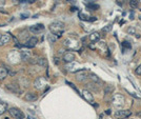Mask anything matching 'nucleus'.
Here are the masks:
<instances>
[{
    "mask_svg": "<svg viewBox=\"0 0 141 119\" xmlns=\"http://www.w3.org/2000/svg\"><path fill=\"white\" fill-rule=\"evenodd\" d=\"M50 30L52 31V34H54L55 36L59 38L64 31V23L61 21H54L50 24Z\"/></svg>",
    "mask_w": 141,
    "mask_h": 119,
    "instance_id": "obj_1",
    "label": "nucleus"
},
{
    "mask_svg": "<svg viewBox=\"0 0 141 119\" xmlns=\"http://www.w3.org/2000/svg\"><path fill=\"white\" fill-rule=\"evenodd\" d=\"M8 112H10L11 116H12L14 119H24V114H23V112L20 111L19 108H10Z\"/></svg>",
    "mask_w": 141,
    "mask_h": 119,
    "instance_id": "obj_2",
    "label": "nucleus"
},
{
    "mask_svg": "<svg viewBox=\"0 0 141 119\" xmlns=\"http://www.w3.org/2000/svg\"><path fill=\"white\" fill-rule=\"evenodd\" d=\"M112 102H113L114 105L118 106V108L122 106V105H123V103H124L123 95H121V94H115L114 97H113V99H112Z\"/></svg>",
    "mask_w": 141,
    "mask_h": 119,
    "instance_id": "obj_3",
    "label": "nucleus"
},
{
    "mask_svg": "<svg viewBox=\"0 0 141 119\" xmlns=\"http://www.w3.org/2000/svg\"><path fill=\"white\" fill-rule=\"evenodd\" d=\"M88 73L86 70H80L78 72H76V79H77L79 82H82V81H85L86 79L88 78Z\"/></svg>",
    "mask_w": 141,
    "mask_h": 119,
    "instance_id": "obj_4",
    "label": "nucleus"
},
{
    "mask_svg": "<svg viewBox=\"0 0 141 119\" xmlns=\"http://www.w3.org/2000/svg\"><path fill=\"white\" fill-rule=\"evenodd\" d=\"M132 115V112L130 110H121V111H117L115 112V116L117 118H121V119H125Z\"/></svg>",
    "mask_w": 141,
    "mask_h": 119,
    "instance_id": "obj_5",
    "label": "nucleus"
},
{
    "mask_svg": "<svg viewBox=\"0 0 141 119\" xmlns=\"http://www.w3.org/2000/svg\"><path fill=\"white\" fill-rule=\"evenodd\" d=\"M43 30H44V25L42 23H38V24H35V25L29 26V32L33 33V34H39Z\"/></svg>",
    "mask_w": 141,
    "mask_h": 119,
    "instance_id": "obj_6",
    "label": "nucleus"
},
{
    "mask_svg": "<svg viewBox=\"0 0 141 119\" xmlns=\"http://www.w3.org/2000/svg\"><path fill=\"white\" fill-rule=\"evenodd\" d=\"M37 42H38V39L36 38V37H31V38H29V40H27L23 45H24L25 47H27V49H33V47H36Z\"/></svg>",
    "mask_w": 141,
    "mask_h": 119,
    "instance_id": "obj_7",
    "label": "nucleus"
},
{
    "mask_svg": "<svg viewBox=\"0 0 141 119\" xmlns=\"http://www.w3.org/2000/svg\"><path fill=\"white\" fill-rule=\"evenodd\" d=\"M81 95L87 102H90V103H93V102H94V97H93L92 93H90V91H87V90H83Z\"/></svg>",
    "mask_w": 141,
    "mask_h": 119,
    "instance_id": "obj_8",
    "label": "nucleus"
},
{
    "mask_svg": "<svg viewBox=\"0 0 141 119\" xmlns=\"http://www.w3.org/2000/svg\"><path fill=\"white\" fill-rule=\"evenodd\" d=\"M74 60H75V55H74V53H72V52H66V53L63 55V61L64 62L69 63V62H74Z\"/></svg>",
    "mask_w": 141,
    "mask_h": 119,
    "instance_id": "obj_9",
    "label": "nucleus"
},
{
    "mask_svg": "<svg viewBox=\"0 0 141 119\" xmlns=\"http://www.w3.org/2000/svg\"><path fill=\"white\" fill-rule=\"evenodd\" d=\"M6 89L8 90V91L13 92V93L15 94H20L21 93V89L19 87V85L15 84V83H12V84H7L6 85Z\"/></svg>",
    "mask_w": 141,
    "mask_h": 119,
    "instance_id": "obj_10",
    "label": "nucleus"
},
{
    "mask_svg": "<svg viewBox=\"0 0 141 119\" xmlns=\"http://www.w3.org/2000/svg\"><path fill=\"white\" fill-rule=\"evenodd\" d=\"M10 40H11L10 34H3V35H1V37H0V47L7 44V43L10 42Z\"/></svg>",
    "mask_w": 141,
    "mask_h": 119,
    "instance_id": "obj_11",
    "label": "nucleus"
},
{
    "mask_svg": "<svg viewBox=\"0 0 141 119\" xmlns=\"http://www.w3.org/2000/svg\"><path fill=\"white\" fill-rule=\"evenodd\" d=\"M29 58H31V52L25 51V50L20 52V59L22 61H27V60H29Z\"/></svg>",
    "mask_w": 141,
    "mask_h": 119,
    "instance_id": "obj_12",
    "label": "nucleus"
},
{
    "mask_svg": "<svg viewBox=\"0 0 141 119\" xmlns=\"http://www.w3.org/2000/svg\"><path fill=\"white\" fill-rule=\"evenodd\" d=\"M88 38H90V41H92V42H97V41H99V39L101 38V35L99 34L98 32H94L88 36Z\"/></svg>",
    "mask_w": 141,
    "mask_h": 119,
    "instance_id": "obj_13",
    "label": "nucleus"
},
{
    "mask_svg": "<svg viewBox=\"0 0 141 119\" xmlns=\"http://www.w3.org/2000/svg\"><path fill=\"white\" fill-rule=\"evenodd\" d=\"M25 100H27V101H35V100H37V95H36L35 93H26L24 96Z\"/></svg>",
    "mask_w": 141,
    "mask_h": 119,
    "instance_id": "obj_14",
    "label": "nucleus"
},
{
    "mask_svg": "<svg viewBox=\"0 0 141 119\" xmlns=\"http://www.w3.org/2000/svg\"><path fill=\"white\" fill-rule=\"evenodd\" d=\"M88 78L92 80V82H94V83H97V84H101V80H100V78H99L97 75H95V74H90L88 75Z\"/></svg>",
    "mask_w": 141,
    "mask_h": 119,
    "instance_id": "obj_15",
    "label": "nucleus"
},
{
    "mask_svg": "<svg viewBox=\"0 0 141 119\" xmlns=\"http://www.w3.org/2000/svg\"><path fill=\"white\" fill-rule=\"evenodd\" d=\"M7 74H8L7 70H6L5 68H3V66H0V80L5 79L6 76H7Z\"/></svg>",
    "mask_w": 141,
    "mask_h": 119,
    "instance_id": "obj_16",
    "label": "nucleus"
},
{
    "mask_svg": "<svg viewBox=\"0 0 141 119\" xmlns=\"http://www.w3.org/2000/svg\"><path fill=\"white\" fill-rule=\"evenodd\" d=\"M114 90H115V87L113 85H106L104 87V94L105 95H109V94H112L114 92Z\"/></svg>",
    "mask_w": 141,
    "mask_h": 119,
    "instance_id": "obj_17",
    "label": "nucleus"
},
{
    "mask_svg": "<svg viewBox=\"0 0 141 119\" xmlns=\"http://www.w3.org/2000/svg\"><path fill=\"white\" fill-rule=\"evenodd\" d=\"M57 38H58V37H57V36H55L54 34H50V35H48V36H47L48 42H50V43H52V44H53V43H55V42H56V41H57Z\"/></svg>",
    "mask_w": 141,
    "mask_h": 119,
    "instance_id": "obj_18",
    "label": "nucleus"
},
{
    "mask_svg": "<svg viewBox=\"0 0 141 119\" xmlns=\"http://www.w3.org/2000/svg\"><path fill=\"white\" fill-rule=\"evenodd\" d=\"M86 87H90V89L94 90V91H99V87H97V83H94V82H90L86 84Z\"/></svg>",
    "mask_w": 141,
    "mask_h": 119,
    "instance_id": "obj_19",
    "label": "nucleus"
},
{
    "mask_svg": "<svg viewBox=\"0 0 141 119\" xmlns=\"http://www.w3.org/2000/svg\"><path fill=\"white\" fill-rule=\"evenodd\" d=\"M87 9H90V11H97L99 9V5L95 4V3H90V4H87Z\"/></svg>",
    "mask_w": 141,
    "mask_h": 119,
    "instance_id": "obj_20",
    "label": "nucleus"
},
{
    "mask_svg": "<svg viewBox=\"0 0 141 119\" xmlns=\"http://www.w3.org/2000/svg\"><path fill=\"white\" fill-rule=\"evenodd\" d=\"M36 61H37V64H39V65H41V66H45V64H46V59H44V58L36 59Z\"/></svg>",
    "mask_w": 141,
    "mask_h": 119,
    "instance_id": "obj_21",
    "label": "nucleus"
},
{
    "mask_svg": "<svg viewBox=\"0 0 141 119\" xmlns=\"http://www.w3.org/2000/svg\"><path fill=\"white\" fill-rule=\"evenodd\" d=\"M79 18L81 20H85V21H90V19L88 16L84 15V14H82V13H79Z\"/></svg>",
    "mask_w": 141,
    "mask_h": 119,
    "instance_id": "obj_22",
    "label": "nucleus"
},
{
    "mask_svg": "<svg viewBox=\"0 0 141 119\" xmlns=\"http://www.w3.org/2000/svg\"><path fill=\"white\" fill-rule=\"evenodd\" d=\"M138 2H139L138 0H130V5L132 7H134V9H136V7H138Z\"/></svg>",
    "mask_w": 141,
    "mask_h": 119,
    "instance_id": "obj_23",
    "label": "nucleus"
},
{
    "mask_svg": "<svg viewBox=\"0 0 141 119\" xmlns=\"http://www.w3.org/2000/svg\"><path fill=\"white\" fill-rule=\"evenodd\" d=\"M5 108H6L5 104L2 103V102H0V114H2V113L5 112Z\"/></svg>",
    "mask_w": 141,
    "mask_h": 119,
    "instance_id": "obj_24",
    "label": "nucleus"
},
{
    "mask_svg": "<svg viewBox=\"0 0 141 119\" xmlns=\"http://www.w3.org/2000/svg\"><path fill=\"white\" fill-rule=\"evenodd\" d=\"M127 33L130 35H135L136 34V30H135V28H132V26H130V28L127 29Z\"/></svg>",
    "mask_w": 141,
    "mask_h": 119,
    "instance_id": "obj_25",
    "label": "nucleus"
},
{
    "mask_svg": "<svg viewBox=\"0 0 141 119\" xmlns=\"http://www.w3.org/2000/svg\"><path fill=\"white\" fill-rule=\"evenodd\" d=\"M135 73H136V75H138V76H141V65L137 66V69L135 70Z\"/></svg>",
    "mask_w": 141,
    "mask_h": 119,
    "instance_id": "obj_26",
    "label": "nucleus"
},
{
    "mask_svg": "<svg viewBox=\"0 0 141 119\" xmlns=\"http://www.w3.org/2000/svg\"><path fill=\"white\" fill-rule=\"evenodd\" d=\"M123 45L125 47H127V49H130V47H132V45H130L128 42H126V41H124V42H123Z\"/></svg>",
    "mask_w": 141,
    "mask_h": 119,
    "instance_id": "obj_27",
    "label": "nucleus"
},
{
    "mask_svg": "<svg viewBox=\"0 0 141 119\" xmlns=\"http://www.w3.org/2000/svg\"><path fill=\"white\" fill-rule=\"evenodd\" d=\"M20 17H21V19H26V18H29V15H27V14H21Z\"/></svg>",
    "mask_w": 141,
    "mask_h": 119,
    "instance_id": "obj_28",
    "label": "nucleus"
},
{
    "mask_svg": "<svg viewBox=\"0 0 141 119\" xmlns=\"http://www.w3.org/2000/svg\"><path fill=\"white\" fill-rule=\"evenodd\" d=\"M111 29H112V25L109 24V25H107V28H104V29H103V32H108Z\"/></svg>",
    "mask_w": 141,
    "mask_h": 119,
    "instance_id": "obj_29",
    "label": "nucleus"
},
{
    "mask_svg": "<svg viewBox=\"0 0 141 119\" xmlns=\"http://www.w3.org/2000/svg\"><path fill=\"white\" fill-rule=\"evenodd\" d=\"M4 4H5V0H0V7H3Z\"/></svg>",
    "mask_w": 141,
    "mask_h": 119,
    "instance_id": "obj_30",
    "label": "nucleus"
},
{
    "mask_svg": "<svg viewBox=\"0 0 141 119\" xmlns=\"http://www.w3.org/2000/svg\"><path fill=\"white\" fill-rule=\"evenodd\" d=\"M35 1H36V0H27V2H29V3H34Z\"/></svg>",
    "mask_w": 141,
    "mask_h": 119,
    "instance_id": "obj_31",
    "label": "nucleus"
},
{
    "mask_svg": "<svg viewBox=\"0 0 141 119\" xmlns=\"http://www.w3.org/2000/svg\"><path fill=\"white\" fill-rule=\"evenodd\" d=\"M27 118H29V119H36L35 117H33V116H29V117H27Z\"/></svg>",
    "mask_w": 141,
    "mask_h": 119,
    "instance_id": "obj_32",
    "label": "nucleus"
},
{
    "mask_svg": "<svg viewBox=\"0 0 141 119\" xmlns=\"http://www.w3.org/2000/svg\"><path fill=\"white\" fill-rule=\"evenodd\" d=\"M21 3H23V2H27V0H19Z\"/></svg>",
    "mask_w": 141,
    "mask_h": 119,
    "instance_id": "obj_33",
    "label": "nucleus"
},
{
    "mask_svg": "<svg viewBox=\"0 0 141 119\" xmlns=\"http://www.w3.org/2000/svg\"><path fill=\"white\" fill-rule=\"evenodd\" d=\"M106 114H107V115L111 114V110H107V111H106Z\"/></svg>",
    "mask_w": 141,
    "mask_h": 119,
    "instance_id": "obj_34",
    "label": "nucleus"
},
{
    "mask_svg": "<svg viewBox=\"0 0 141 119\" xmlns=\"http://www.w3.org/2000/svg\"><path fill=\"white\" fill-rule=\"evenodd\" d=\"M102 117H103V115H100V117H99V119H102Z\"/></svg>",
    "mask_w": 141,
    "mask_h": 119,
    "instance_id": "obj_35",
    "label": "nucleus"
},
{
    "mask_svg": "<svg viewBox=\"0 0 141 119\" xmlns=\"http://www.w3.org/2000/svg\"><path fill=\"white\" fill-rule=\"evenodd\" d=\"M56 1H58V0H56Z\"/></svg>",
    "mask_w": 141,
    "mask_h": 119,
    "instance_id": "obj_36",
    "label": "nucleus"
}]
</instances>
